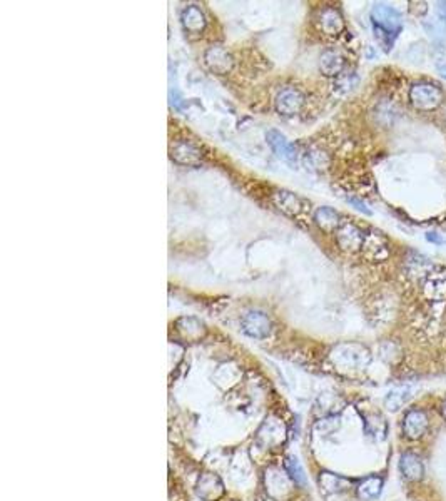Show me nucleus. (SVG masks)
<instances>
[{
	"label": "nucleus",
	"instance_id": "obj_1",
	"mask_svg": "<svg viewBox=\"0 0 446 501\" xmlns=\"http://www.w3.org/2000/svg\"><path fill=\"white\" fill-rule=\"evenodd\" d=\"M371 22L376 37L383 44V47L389 51L403 29V19L400 12L386 3H375L371 9Z\"/></svg>",
	"mask_w": 446,
	"mask_h": 501
},
{
	"label": "nucleus",
	"instance_id": "obj_2",
	"mask_svg": "<svg viewBox=\"0 0 446 501\" xmlns=\"http://www.w3.org/2000/svg\"><path fill=\"white\" fill-rule=\"evenodd\" d=\"M331 363L341 371H358L370 365L371 354L364 346L356 343L338 345L330 354Z\"/></svg>",
	"mask_w": 446,
	"mask_h": 501
},
{
	"label": "nucleus",
	"instance_id": "obj_3",
	"mask_svg": "<svg viewBox=\"0 0 446 501\" xmlns=\"http://www.w3.org/2000/svg\"><path fill=\"white\" fill-rule=\"evenodd\" d=\"M409 100H411L413 107L418 109V111L429 112L435 111V109L443 104L445 94L436 84L420 82L409 89Z\"/></svg>",
	"mask_w": 446,
	"mask_h": 501
},
{
	"label": "nucleus",
	"instance_id": "obj_4",
	"mask_svg": "<svg viewBox=\"0 0 446 501\" xmlns=\"http://www.w3.org/2000/svg\"><path fill=\"white\" fill-rule=\"evenodd\" d=\"M334 234L339 248L348 250V253H356V250L363 249L364 239H366V233L351 221H343V224L339 226V229Z\"/></svg>",
	"mask_w": 446,
	"mask_h": 501
},
{
	"label": "nucleus",
	"instance_id": "obj_5",
	"mask_svg": "<svg viewBox=\"0 0 446 501\" xmlns=\"http://www.w3.org/2000/svg\"><path fill=\"white\" fill-rule=\"evenodd\" d=\"M241 328L247 336L256 338V339H265L271 334V319L267 318L266 313L262 311L253 309L247 311V313L241 319Z\"/></svg>",
	"mask_w": 446,
	"mask_h": 501
},
{
	"label": "nucleus",
	"instance_id": "obj_6",
	"mask_svg": "<svg viewBox=\"0 0 446 501\" xmlns=\"http://www.w3.org/2000/svg\"><path fill=\"white\" fill-rule=\"evenodd\" d=\"M204 64L214 74L224 75L233 71L234 59L228 48L222 46H213L204 52Z\"/></svg>",
	"mask_w": 446,
	"mask_h": 501
},
{
	"label": "nucleus",
	"instance_id": "obj_7",
	"mask_svg": "<svg viewBox=\"0 0 446 501\" xmlns=\"http://www.w3.org/2000/svg\"><path fill=\"white\" fill-rule=\"evenodd\" d=\"M276 111L281 116H294L304 106V95L296 87H285L278 92L274 100Z\"/></svg>",
	"mask_w": 446,
	"mask_h": 501
},
{
	"label": "nucleus",
	"instance_id": "obj_8",
	"mask_svg": "<svg viewBox=\"0 0 446 501\" xmlns=\"http://www.w3.org/2000/svg\"><path fill=\"white\" fill-rule=\"evenodd\" d=\"M273 203L279 211L289 217H299L304 211H306V203H304L301 197L291 191H285V189L274 191Z\"/></svg>",
	"mask_w": 446,
	"mask_h": 501
},
{
	"label": "nucleus",
	"instance_id": "obj_9",
	"mask_svg": "<svg viewBox=\"0 0 446 501\" xmlns=\"http://www.w3.org/2000/svg\"><path fill=\"white\" fill-rule=\"evenodd\" d=\"M316 22H318L319 30L323 34L330 35V37H336V35H339L344 30V19L341 12L336 7H324V9L319 10Z\"/></svg>",
	"mask_w": 446,
	"mask_h": 501
},
{
	"label": "nucleus",
	"instance_id": "obj_10",
	"mask_svg": "<svg viewBox=\"0 0 446 501\" xmlns=\"http://www.w3.org/2000/svg\"><path fill=\"white\" fill-rule=\"evenodd\" d=\"M171 157L182 165H199L202 163L201 149L190 140H177L171 149Z\"/></svg>",
	"mask_w": 446,
	"mask_h": 501
},
{
	"label": "nucleus",
	"instance_id": "obj_11",
	"mask_svg": "<svg viewBox=\"0 0 446 501\" xmlns=\"http://www.w3.org/2000/svg\"><path fill=\"white\" fill-rule=\"evenodd\" d=\"M181 24L182 29H184L188 35H199L204 32L208 20H206L204 12H202L199 7L189 6L182 10Z\"/></svg>",
	"mask_w": 446,
	"mask_h": 501
},
{
	"label": "nucleus",
	"instance_id": "obj_12",
	"mask_svg": "<svg viewBox=\"0 0 446 501\" xmlns=\"http://www.w3.org/2000/svg\"><path fill=\"white\" fill-rule=\"evenodd\" d=\"M361 250L370 261H383L389 256L388 242L380 233H366V239Z\"/></svg>",
	"mask_w": 446,
	"mask_h": 501
},
{
	"label": "nucleus",
	"instance_id": "obj_13",
	"mask_svg": "<svg viewBox=\"0 0 446 501\" xmlns=\"http://www.w3.org/2000/svg\"><path fill=\"white\" fill-rule=\"evenodd\" d=\"M343 221L341 214L332 208H328V206H323V208H318L314 211L316 226L324 233H336L339 226L343 224Z\"/></svg>",
	"mask_w": 446,
	"mask_h": 501
},
{
	"label": "nucleus",
	"instance_id": "obj_14",
	"mask_svg": "<svg viewBox=\"0 0 446 501\" xmlns=\"http://www.w3.org/2000/svg\"><path fill=\"white\" fill-rule=\"evenodd\" d=\"M319 69L328 78L339 75L344 69V57L338 48H326L319 57Z\"/></svg>",
	"mask_w": 446,
	"mask_h": 501
},
{
	"label": "nucleus",
	"instance_id": "obj_15",
	"mask_svg": "<svg viewBox=\"0 0 446 501\" xmlns=\"http://www.w3.org/2000/svg\"><path fill=\"white\" fill-rule=\"evenodd\" d=\"M428 428V418L423 411L420 410H411L408 411V415L404 416V423H403V430L404 435L411 439H418L423 436L425 431Z\"/></svg>",
	"mask_w": 446,
	"mask_h": 501
},
{
	"label": "nucleus",
	"instance_id": "obj_16",
	"mask_svg": "<svg viewBox=\"0 0 446 501\" xmlns=\"http://www.w3.org/2000/svg\"><path fill=\"white\" fill-rule=\"evenodd\" d=\"M267 143H269L273 151L279 157L287 161V163H294L296 161V149L286 140V137L278 131H269L267 132Z\"/></svg>",
	"mask_w": 446,
	"mask_h": 501
},
{
	"label": "nucleus",
	"instance_id": "obj_17",
	"mask_svg": "<svg viewBox=\"0 0 446 501\" xmlns=\"http://www.w3.org/2000/svg\"><path fill=\"white\" fill-rule=\"evenodd\" d=\"M400 470L407 480L418 482L423 476V463L416 455L404 453L400 459Z\"/></svg>",
	"mask_w": 446,
	"mask_h": 501
},
{
	"label": "nucleus",
	"instance_id": "obj_18",
	"mask_svg": "<svg viewBox=\"0 0 446 501\" xmlns=\"http://www.w3.org/2000/svg\"><path fill=\"white\" fill-rule=\"evenodd\" d=\"M413 396V390L409 386H400L391 390L384 399V405L389 411H398L401 406H404L408 403V399Z\"/></svg>",
	"mask_w": 446,
	"mask_h": 501
},
{
	"label": "nucleus",
	"instance_id": "obj_19",
	"mask_svg": "<svg viewBox=\"0 0 446 501\" xmlns=\"http://www.w3.org/2000/svg\"><path fill=\"white\" fill-rule=\"evenodd\" d=\"M425 291H427L428 298L433 299L446 298V274L445 273L429 274L427 284H425Z\"/></svg>",
	"mask_w": 446,
	"mask_h": 501
},
{
	"label": "nucleus",
	"instance_id": "obj_20",
	"mask_svg": "<svg viewBox=\"0 0 446 501\" xmlns=\"http://www.w3.org/2000/svg\"><path fill=\"white\" fill-rule=\"evenodd\" d=\"M381 490H383V480L378 478V476H371V478H366L363 483L359 484L358 495L361 500H376L381 495Z\"/></svg>",
	"mask_w": 446,
	"mask_h": 501
},
{
	"label": "nucleus",
	"instance_id": "obj_21",
	"mask_svg": "<svg viewBox=\"0 0 446 501\" xmlns=\"http://www.w3.org/2000/svg\"><path fill=\"white\" fill-rule=\"evenodd\" d=\"M177 329L186 339H196L204 333V325L194 318H184L177 322Z\"/></svg>",
	"mask_w": 446,
	"mask_h": 501
},
{
	"label": "nucleus",
	"instance_id": "obj_22",
	"mask_svg": "<svg viewBox=\"0 0 446 501\" xmlns=\"http://www.w3.org/2000/svg\"><path fill=\"white\" fill-rule=\"evenodd\" d=\"M319 484H321L324 491L338 493V491L346 490V486L350 484V482L341 478V476L332 475V473H321V476H319Z\"/></svg>",
	"mask_w": 446,
	"mask_h": 501
},
{
	"label": "nucleus",
	"instance_id": "obj_23",
	"mask_svg": "<svg viewBox=\"0 0 446 501\" xmlns=\"http://www.w3.org/2000/svg\"><path fill=\"white\" fill-rule=\"evenodd\" d=\"M286 471L296 484H299V486L306 484V473H304V468L296 456H287L286 458Z\"/></svg>",
	"mask_w": 446,
	"mask_h": 501
},
{
	"label": "nucleus",
	"instance_id": "obj_24",
	"mask_svg": "<svg viewBox=\"0 0 446 501\" xmlns=\"http://www.w3.org/2000/svg\"><path fill=\"white\" fill-rule=\"evenodd\" d=\"M213 486H221V482L216 478L214 475H211V484H208V480L202 476L201 482H199V486H197V491H199V495L202 496V498L206 500H216L217 496L222 495V491L219 490H213Z\"/></svg>",
	"mask_w": 446,
	"mask_h": 501
},
{
	"label": "nucleus",
	"instance_id": "obj_25",
	"mask_svg": "<svg viewBox=\"0 0 446 501\" xmlns=\"http://www.w3.org/2000/svg\"><path fill=\"white\" fill-rule=\"evenodd\" d=\"M350 203H351L353 206H355L356 209H359V211H363L364 214H371L370 209H368V206L364 204V203H361V201L356 199V197H350Z\"/></svg>",
	"mask_w": 446,
	"mask_h": 501
},
{
	"label": "nucleus",
	"instance_id": "obj_26",
	"mask_svg": "<svg viewBox=\"0 0 446 501\" xmlns=\"http://www.w3.org/2000/svg\"><path fill=\"white\" fill-rule=\"evenodd\" d=\"M427 239L429 242H435V244H445V239L438 233H428Z\"/></svg>",
	"mask_w": 446,
	"mask_h": 501
},
{
	"label": "nucleus",
	"instance_id": "obj_27",
	"mask_svg": "<svg viewBox=\"0 0 446 501\" xmlns=\"http://www.w3.org/2000/svg\"><path fill=\"white\" fill-rule=\"evenodd\" d=\"M438 72L446 79V62H440L438 64Z\"/></svg>",
	"mask_w": 446,
	"mask_h": 501
},
{
	"label": "nucleus",
	"instance_id": "obj_28",
	"mask_svg": "<svg viewBox=\"0 0 446 501\" xmlns=\"http://www.w3.org/2000/svg\"><path fill=\"white\" fill-rule=\"evenodd\" d=\"M440 15L446 20V3H440Z\"/></svg>",
	"mask_w": 446,
	"mask_h": 501
},
{
	"label": "nucleus",
	"instance_id": "obj_29",
	"mask_svg": "<svg viewBox=\"0 0 446 501\" xmlns=\"http://www.w3.org/2000/svg\"><path fill=\"white\" fill-rule=\"evenodd\" d=\"M443 416L446 418V401H445V405H443Z\"/></svg>",
	"mask_w": 446,
	"mask_h": 501
},
{
	"label": "nucleus",
	"instance_id": "obj_30",
	"mask_svg": "<svg viewBox=\"0 0 446 501\" xmlns=\"http://www.w3.org/2000/svg\"><path fill=\"white\" fill-rule=\"evenodd\" d=\"M445 122H446V117H445Z\"/></svg>",
	"mask_w": 446,
	"mask_h": 501
}]
</instances>
